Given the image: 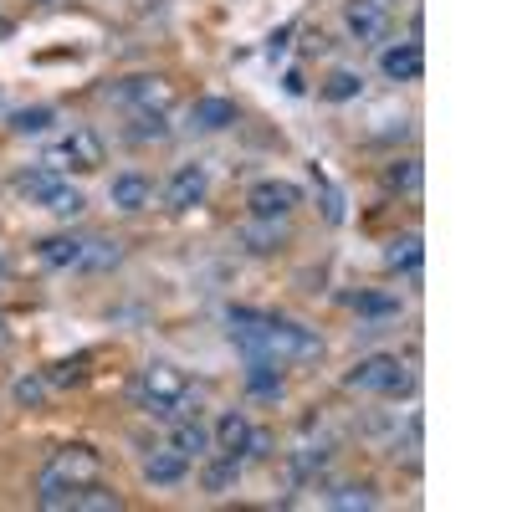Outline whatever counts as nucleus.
I'll list each match as a JSON object with an SVG mask.
<instances>
[{
	"mask_svg": "<svg viewBox=\"0 0 512 512\" xmlns=\"http://www.w3.org/2000/svg\"><path fill=\"white\" fill-rule=\"evenodd\" d=\"M231 338L251 354L277 359V364H297V359H318L323 354V338L292 318H272V313H256V308H226Z\"/></svg>",
	"mask_w": 512,
	"mask_h": 512,
	"instance_id": "nucleus-1",
	"label": "nucleus"
},
{
	"mask_svg": "<svg viewBox=\"0 0 512 512\" xmlns=\"http://www.w3.org/2000/svg\"><path fill=\"white\" fill-rule=\"evenodd\" d=\"M349 390H369V395H410V369L395 354H364L349 374H344Z\"/></svg>",
	"mask_w": 512,
	"mask_h": 512,
	"instance_id": "nucleus-2",
	"label": "nucleus"
},
{
	"mask_svg": "<svg viewBox=\"0 0 512 512\" xmlns=\"http://www.w3.org/2000/svg\"><path fill=\"white\" fill-rule=\"evenodd\" d=\"M190 395V379L175 369V364H149L144 369V384H139V400L149 415H175V405Z\"/></svg>",
	"mask_w": 512,
	"mask_h": 512,
	"instance_id": "nucleus-3",
	"label": "nucleus"
},
{
	"mask_svg": "<svg viewBox=\"0 0 512 512\" xmlns=\"http://www.w3.org/2000/svg\"><path fill=\"white\" fill-rule=\"evenodd\" d=\"M98 472H103V456L93 446H62L47 461L41 482H52V487H82V482H98Z\"/></svg>",
	"mask_w": 512,
	"mask_h": 512,
	"instance_id": "nucleus-4",
	"label": "nucleus"
},
{
	"mask_svg": "<svg viewBox=\"0 0 512 512\" xmlns=\"http://www.w3.org/2000/svg\"><path fill=\"white\" fill-rule=\"evenodd\" d=\"M297 205H303V185H292V180H256L246 195V210L256 221H282Z\"/></svg>",
	"mask_w": 512,
	"mask_h": 512,
	"instance_id": "nucleus-5",
	"label": "nucleus"
},
{
	"mask_svg": "<svg viewBox=\"0 0 512 512\" xmlns=\"http://www.w3.org/2000/svg\"><path fill=\"white\" fill-rule=\"evenodd\" d=\"M103 164V139L98 134H88V128H77V134H67L52 154H47V169H77V175H88V169H98Z\"/></svg>",
	"mask_w": 512,
	"mask_h": 512,
	"instance_id": "nucleus-6",
	"label": "nucleus"
},
{
	"mask_svg": "<svg viewBox=\"0 0 512 512\" xmlns=\"http://www.w3.org/2000/svg\"><path fill=\"white\" fill-rule=\"evenodd\" d=\"M118 103H128L134 113H164L169 103H175V82L169 77H123L118 82Z\"/></svg>",
	"mask_w": 512,
	"mask_h": 512,
	"instance_id": "nucleus-7",
	"label": "nucleus"
},
{
	"mask_svg": "<svg viewBox=\"0 0 512 512\" xmlns=\"http://www.w3.org/2000/svg\"><path fill=\"white\" fill-rule=\"evenodd\" d=\"M205 190H210L205 164H180L175 175H169V185H164V205L169 210H195L205 200Z\"/></svg>",
	"mask_w": 512,
	"mask_h": 512,
	"instance_id": "nucleus-8",
	"label": "nucleus"
},
{
	"mask_svg": "<svg viewBox=\"0 0 512 512\" xmlns=\"http://www.w3.org/2000/svg\"><path fill=\"white\" fill-rule=\"evenodd\" d=\"M344 26L359 41H384V36H390V11H384V0H349V6H344Z\"/></svg>",
	"mask_w": 512,
	"mask_h": 512,
	"instance_id": "nucleus-9",
	"label": "nucleus"
},
{
	"mask_svg": "<svg viewBox=\"0 0 512 512\" xmlns=\"http://www.w3.org/2000/svg\"><path fill=\"white\" fill-rule=\"evenodd\" d=\"M379 72L390 77V82H415L425 72V52H420V41H395V47H384L379 52Z\"/></svg>",
	"mask_w": 512,
	"mask_h": 512,
	"instance_id": "nucleus-10",
	"label": "nucleus"
},
{
	"mask_svg": "<svg viewBox=\"0 0 512 512\" xmlns=\"http://www.w3.org/2000/svg\"><path fill=\"white\" fill-rule=\"evenodd\" d=\"M185 477H190V456H180L175 446L154 451V456L144 461V482H149V487H180Z\"/></svg>",
	"mask_w": 512,
	"mask_h": 512,
	"instance_id": "nucleus-11",
	"label": "nucleus"
},
{
	"mask_svg": "<svg viewBox=\"0 0 512 512\" xmlns=\"http://www.w3.org/2000/svg\"><path fill=\"white\" fill-rule=\"evenodd\" d=\"M108 200H113L118 210H128V216H134V210H144V205L154 200V185H149L144 175H134V169H128V175H113Z\"/></svg>",
	"mask_w": 512,
	"mask_h": 512,
	"instance_id": "nucleus-12",
	"label": "nucleus"
},
{
	"mask_svg": "<svg viewBox=\"0 0 512 512\" xmlns=\"http://www.w3.org/2000/svg\"><path fill=\"white\" fill-rule=\"evenodd\" d=\"M246 390H251L256 400H277V395H282V364L251 354V364H246Z\"/></svg>",
	"mask_w": 512,
	"mask_h": 512,
	"instance_id": "nucleus-13",
	"label": "nucleus"
},
{
	"mask_svg": "<svg viewBox=\"0 0 512 512\" xmlns=\"http://www.w3.org/2000/svg\"><path fill=\"white\" fill-rule=\"evenodd\" d=\"M190 123L205 128V134H221V128L236 123V103L231 98H195L190 103Z\"/></svg>",
	"mask_w": 512,
	"mask_h": 512,
	"instance_id": "nucleus-14",
	"label": "nucleus"
},
{
	"mask_svg": "<svg viewBox=\"0 0 512 512\" xmlns=\"http://www.w3.org/2000/svg\"><path fill=\"white\" fill-rule=\"evenodd\" d=\"M236 482H241V456H231V451H221L216 461L205 466V477H200V487H205L210 497H226V492H236Z\"/></svg>",
	"mask_w": 512,
	"mask_h": 512,
	"instance_id": "nucleus-15",
	"label": "nucleus"
},
{
	"mask_svg": "<svg viewBox=\"0 0 512 512\" xmlns=\"http://www.w3.org/2000/svg\"><path fill=\"white\" fill-rule=\"evenodd\" d=\"M246 441H251V420H246L241 410H226V415L216 420V446L231 451V456H246Z\"/></svg>",
	"mask_w": 512,
	"mask_h": 512,
	"instance_id": "nucleus-16",
	"label": "nucleus"
},
{
	"mask_svg": "<svg viewBox=\"0 0 512 512\" xmlns=\"http://www.w3.org/2000/svg\"><path fill=\"white\" fill-rule=\"evenodd\" d=\"M82 251H88L82 236H47L41 241V262L47 267H82Z\"/></svg>",
	"mask_w": 512,
	"mask_h": 512,
	"instance_id": "nucleus-17",
	"label": "nucleus"
},
{
	"mask_svg": "<svg viewBox=\"0 0 512 512\" xmlns=\"http://www.w3.org/2000/svg\"><path fill=\"white\" fill-rule=\"evenodd\" d=\"M118 507H123V497L108 492V487H98V482L72 487V512H118Z\"/></svg>",
	"mask_w": 512,
	"mask_h": 512,
	"instance_id": "nucleus-18",
	"label": "nucleus"
},
{
	"mask_svg": "<svg viewBox=\"0 0 512 512\" xmlns=\"http://www.w3.org/2000/svg\"><path fill=\"white\" fill-rule=\"evenodd\" d=\"M420 262H425L420 236H400V241H390V251H384V267L390 272H420Z\"/></svg>",
	"mask_w": 512,
	"mask_h": 512,
	"instance_id": "nucleus-19",
	"label": "nucleus"
},
{
	"mask_svg": "<svg viewBox=\"0 0 512 512\" xmlns=\"http://www.w3.org/2000/svg\"><path fill=\"white\" fill-rule=\"evenodd\" d=\"M41 205H47V210H52V216H62V221H72V216H82V210H88V195H82L77 185H67V180H57V190H52L47 200H41Z\"/></svg>",
	"mask_w": 512,
	"mask_h": 512,
	"instance_id": "nucleus-20",
	"label": "nucleus"
},
{
	"mask_svg": "<svg viewBox=\"0 0 512 512\" xmlns=\"http://www.w3.org/2000/svg\"><path fill=\"white\" fill-rule=\"evenodd\" d=\"M169 446H175L180 456H205L210 451V431H205L200 420H180L175 436H169Z\"/></svg>",
	"mask_w": 512,
	"mask_h": 512,
	"instance_id": "nucleus-21",
	"label": "nucleus"
},
{
	"mask_svg": "<svg viewBox=\"0 0 512 512\" xmlns=\"http://www.w3.org/2000/svg\"><path fill=\"white\" fill-rule=\"evenodd\" d=\"M52 123H57V113H52V108H16V113H11V134L31 139V134H47Z\"/></svg>",
	"mask_w": 512,
	"mask_h": 512,
	"instance_id": "nucleus-22",
	"label": "nucleus"
},
{
	"mask_svg": "<svg viewBox=\"0 0 512 512\" xmlns=\"http://www.w3.org/2000/svg\"><path fill=\"white\" fill-rule=\"evenodd\" d=\"M359 93H364V77L349 72V67H338V72L323 82V98H328V103H349V98H359Z\"/></svg>",
	"mask_w": 512,
	"mask_h": 512,
	"instance_id": "nucleus-23",
	"label": "nucleus"
},
{
	"mask_svg": "<svg viewBox=\"0 0 512 512\" xmlns=\"http://www.w3.org/2000/svg\"><path fill=\"white\" fill-rule=\"evenodd\" d=\"M354 313L359 318H400V297H390V292H359Z\"/></svg>",
	"mask_w": 512,
	"mask_h": 512,
	"instance_id": "nucleus-24",
	"label": "nucleus"
},
{
	"mask_svg": "<svg viewBox=\"0 0 512 512\" xmlns=\"http://www.w3.org/2000/svg\"><path fill=\"white\" fill-rule=\"evenodd\" d=\"M57 180H62L57 169H47V164H41V169H31V175H21V180H16V190H21L26 200H36V205H41V200H47V195L57 190Z\"/></svg>",
	"mask_w": 512,
	"mask_h": 512,
	"instance_id": "nucleus-25",
	"label": "nucleus"
},
{
	"mask_svg": "<svg viewBox=\"0 0 512 512\" xmlns=\"http://www.w3.org/2000/svg\"><path fill=\"white\" fill-rule=\"evenodd\" d=\"M282 241H287V236L277 231V221H256V226H246V231H241V246H246V251H262V256H267V251H277Z\"/></svg>",
	"mask_w": 512,
	"mask_h": 512,
	"instance_id": "nucleus-26",
	"label": "nucleus"
},
{
	"mask_svg": "<svg viewBox=\"0 0 512 512\" xmlns=\"http://www.w3.org/2000/svg\"><path fill=\"white\" fill-rule=\"evenodd\" d=\"M384 180H390V190H405V195H415L420 190V159H395L390 169H384Z\"/></svg>",
	"mask_w": 512,
	"mask_h": 512,
	"instance_id": "nucleus-27",
	"label": "nucleus"
},
{
	"mask_svg": "<svg viewBox=\"0 0 512 512\" xmlns=\"http://www.w3.org/2000/svg\"><path fill=\"white\" fill-rule=\"evenodd\" d=\"M118 256H123V246L118 241H88V251H82V267H93V272H103V267H118Z\"/></svg>",
	"mask_w": 512,
	"mask_h": 512,
	"instance_id": "nucleus-28",
	"label": "nucleus"
},
{
	"mask_svg": "<svg viewBox=\"0 0 512 512\" xmlns=\"http://www.w3.org/2000/svg\"><path fill=\"white\" fill-rule=\"evenodd\" d=\"M328 507H338V512H354V507H374V492L369 487H338V492H328Z\"/></svg>",
	"mask_w": 512,
	"mask_h": 512,
	"instance_id": "nucleus-29",
	"label": "nucleus"
},
{
	"mask_svg": "<svg viewBox=\"0 0 512 512\" xmlns=\"http://www.w3.org/2000/svg\"><path fill=\"white\" fill-rule=\"evenodd\" d=\"M134 139L139 144H159V139H169V123H164V113H134Z\"/></svg>",
	"mask_w": 512,
	"mask_h": 512,
	"instance_id": "nucleus-30",
	"label": "nucleus"
},
{
	"mask_svg": "<svg viewBox=\"0 0 512 512\" xmlns=\"http://www.w3.org/2000/svg\"><path fill=\"white\" fill-rule=\"evenodd\" d=\"M41 395H47V379H36V374H31V379H16V405H31V410H36Z\"/></svg>",
	"mask_w": 512,
	"mask_h": 512,
	"instance_id": "nucleus-31",
	"label": "nucleus"
},
{
	"mask_svg": "<svg viewBox=\"0 0 512 512\" xmlns=\"http://www.w3.org/2000/svg\"><path fill=\"white\" fill-rule=\"evenodd\" d=\"M82 379V359H72V364H57L52 369V384H77Z\"/></svg>",
	"mask_w": 512,
	"mask_h": 512,
	"instance_id": "nucleus-32",
	"label": "nucleus"
},
{
	"mask_svg": "<svg viewBox=\"0 0 512 512\" xmlns=\"http://www.w3.org/2000/svg\"><path fill=\"white\" fill-rule=\"evenodd\" d=\"M287 41H292V26H277V31L267 36V52H272V57H282V52H287Z\"/></svg>",
	"mask_w": 512,
	"mask_h": 512,
	"instance_id": "nucleus-33",
	"label": "nucleus"
},
{
	"mask_svg": "<svg viewBox=\"0 0 512 512\" xmlns=\"http://www.w3.org/2000/svg\"><path fill=\"white\" fill-rule=\"evenodd\" d=\"M11 36V21H0V41H6Z\"/></svg>",
	"mask_w": 512,
	"mask_h": 512,
	"instance_id": "nucleus-34",
	"label": "nucleus"
},
{
	"mask_svg": "<svg viewBox=\"0 0 512 512\" xmlns=\"http://www.w3.org/2000/svg\"><path fill=\"white\" fill-rule=\"evenodd\" d=\"M36 6H47V0H36Z\"/></svg>",
	"mask_w": 512,
	"mask_h": 512,
	"instance_id": "nucleus-35",
	"label": "nucleus"
},
{
	"mask_svg": "<svg viewBox=\"0 0 512 512\" xmlns=\"http://www.w3.org/2000/svg\"><path fill=\"white\" fill-rule=\"evenodd\" d=\"M0 272H6V262H0Z\"/></svg>",
	"mask_w": 512,
	"mask_h": 512,
	"instance_id": "nucleus-36",
	"label": "nucleus"
}]
</instances>
